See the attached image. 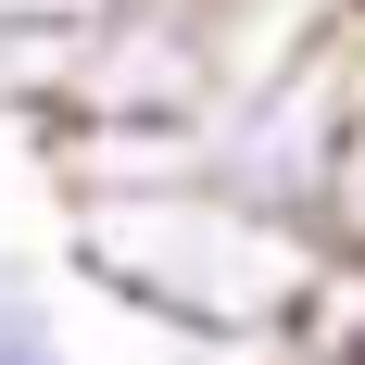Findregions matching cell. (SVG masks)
Returning a JSON list of instances; mask_svg holds the SVG:
<instances>
[{
	"label": "cell",
	"mask_w": 365,
	"mask_h": 365,
	"mask_svg": "<svg viewBox=\"0 0 365 365\" xmlns=\"http://www.w3.org/2000/svg\"><path fill=\"white\" fill-rule=\"evenodd\" d=\"M315 252H328V227L252 215L202 164L189 177H139V189H76L63 202V264L101 302L151 315L164 340H189V353L290 340L302 290H315Z\"/></svg>",
	"instance_id": "cell-1"
},
{
	"label": "cell",
	"mask_w": 365,
	"mask_h": 365,
	"mask_svg": "<svg viewBox=\"0 0 365 365\" xmlns=\"http://www.w3.org/2000/svg\"><path fill=\"white\" fill-rule=\"evenodd\" d=\"M0 365H76L63 340V290L38 252H0Z\"/></svg>",
	"instance_id": "cell-3"
},
{
	"label": "cell",
	"mask_w": 365,
	"mask_h": 365,
	"mask_svg": "<svg viewBox=\"0 0 365 365\" xmlns=\"http://www.w3.org/2000/svg\"><path fill=\"white\" fill-rule=\"evenodd\" d=\"M328 13H353V0H328Z\"/></svg>",
	"instance_id": "cell-5"
},
{
	"label": "cell",
	"mask_w": 365,
	"mask_h": 365,
	"mask_svg": "<svg viewBox=\"0 0 365 365\" xmlns=\"http://www.w3.org/2000/svg\"><path fill=\"white\" fill-rule=\"evenodd\" d=\"M353 113H365V0L353 13H302L240 63V88L202 113V177L227 202H252V215L328 227Z\"/></svg>",
	"instance_id": "cell-2"
},
{
	"label": "cell",
	"mask_w": 365,
	"mask_h": 365,
	"mask_svg": "<svg viewBox=\"0 0 365 365\" xmlns=\"http://www.w3.org/2000/svg\"><path fill=\"white\" fill-rule=\"evenodd\" d=\"M328 240L365 252V113H353V151H340V189H328Z\"/></svg>",
	"instance_id": "cell-4"
}]
</instances>
